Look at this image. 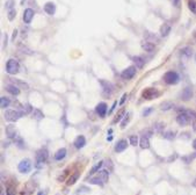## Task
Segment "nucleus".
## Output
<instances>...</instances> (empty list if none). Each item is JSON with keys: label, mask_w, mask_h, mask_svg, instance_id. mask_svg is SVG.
<instances>
[{"label": "nucleus", "mask_w": 196, "mask_h": 195, "mask_svg": "<svg viewBox=\"0 0 196 195\" xmlns=\"http://www.w3.org/2000/svg\"><path fill=\"white\" fill-rule=\"evenodd\" d=\"M6 195H15V186H13V185L7 186V189H6Z\"/></svg>", "instance_id": "37"}, {"label": "nucleus", "mask_w": 196, "mask_h": 195, "mask_svg": "<svg viewBox=\"0 0 196 195\" xmlns=\"http://www.w3.org/2000/svg\"><path fill=\"white\" fill-rule=\"evenodd\" d=\"M19 70H20V64H19L18 61H15L13 58L7 61V63H6V72L8 75H16L19 72Z\"/></svg>", "instance_id": "1"}, {"label": "nucleus", "mask_w": 196, "mask_h": 195, "mask_svg": "<svg viewBox=\"0 0 196 195\" xmlns=\"http://www.w3.org/2000/svg\"><path fill=\"white\" fill-rule=\"evenodd\" d=\"M135 75H136V66H129L121 73V77L125 80H129L131 78H133Z\"/></svg>", "instance_id": "8"}, {"label": "nucleus", "mask_w": 196, "mask_h": 195, "mask_svg": "<svg viewBox=\"0 0 196 195\" xmlns=\"http://www.w3.org/2000/svg\"><path fill=\"white\" fill-rule=\"evenodd\" d=\"M78 178H79V173H78V172H76L74 174H72V175L67 179V186H72V185L76 184Z\"/></svg>", "instance_id": "28"}, {"label": "nucleus", "mask_w": 196, "mask_h": 195, "mask_svg": "<svg viewBox=\"0 0 196 195\" xmlns=\"http://www.w3.org/2000/svg\"><path fill=\"white\" fill-rule=\"evenodd\" d=\"M176 122H178V124H179V126H181V127H186V126L190 122V117H189V115L187 114V112H182V113H180V114L176 116Z\"/></svg>", "instance_id": "7"}, {"label": "nucleus", "mask_w": 196, "mask_h": 195, "mask_svg": "<svg viewBox=\"0 0 196 195\" xmlns=\"http://www.w3.org/2000/svg\"><path fill=\"white\" fill-rule=\"evenodd\" d=\"M193 156H194V157H195V158H196V152H195V153H194V154H193Z\"/></svg>", "instance_id": "56"}, {"label": "nucleus", "mask_w": 196, "mask_h": 195, "mask_svg": "<svg viewBox=\"0 0 196 195\" xmlns=\"http://www.w3.org/2000/svg\"><path fill=\"white\" fill-rule=\"evenodd\" d=\"M164 137L167 138V140H173L175 137V132L174 131H167V132L164 134Z\"/></svg>", "instance_id": "38"}, {"label": "nucleus", "mask_w": 196, "mask_h": 195, "mask_svg": "<svg viewBox=\"0 0 196 195\" xmlns=\"http://www.w3.org/2000/svg\"><path fill=\"white\" fill-rule=\"evenodd\" d=\"M115 107H116V102H114V105H113V107H111V109H110V113H111V112L114 110V108H115Z\"/></svg>", "instance_id": "51"}, {"label": "nucleus", "mask_w": 196, "mask_h": 195, "mask_svg": "<svg viewBox=\"0 0 196 195\" xmlns=\"http://www.w3.org/2000/svg\"><path fill=\"white\" fill-rule=\"evenodd\" d=\"M34 14L35 13H34V11L32 8L24 10V12H23V21H24V23H30L34 18Z\"/></svg>", "instance_id": "13"}, {"label": "nucleus", "mask_w": 196, "mask_h": 195, "mask_svg": "<svg viewBox=\"0 0 196 195\" xmlns=\"http://www.w3.org/2000/svg\"><path fill=\"white\" fill-rule=\"evenodd\" d=\"M195 61H196V56H195Z\"/></svg>", "instance_id": "57"}, {"label": "nucleus", "mask_w": 196, "mask_h": 195, "mask_svg": "<svg viewBox=\"0 0 196 195\" xmlns=\"http://www.w3.org/2000/svg\"><path fill=\"white\" fill-rule=\"evenodd\" d=\"M102 165H103V162H97V164H95V165H94V166H93V167L91 168V171H89V174H91V175H93L94 173H97L99 170H100V168L102 167Z\"/></svg>", "instance_id": "30"}, {"label": "nucleus", "mask_w": 196, "mask_h": 195, "mask_svg": "<svg viewBox=\"0 0 196 195\" xmlns=\"http://www.w3.org/2000/svg\"><path fill=\"white\" fill-rule=\"evenodd\" d=\"M6 89H7L8 93H11L12 95H19V93H20V88L16 86V85H14V84L7 85Z\"/></svg>", "instance_id": "18"}, {"label": "nucleus", "mask_w": 196, "mask_h": 195, "mask_svg": "<svg viewBox=\"0 0 196 195\" xmlns=\"http://www.w3.org/2000/svg\"><path fill=\"white\" fill-rule=\"evenodd\" d=\"M159 91H157L155 88H152V87H149V88H145L143 91L142 97L146 100H151V99H155V98L159 97Z\"/></svg>", "instance_id": "6"}, {"label": "nucleus", "mask_w": 196, "mask_h": 195, "mask_svg": "<svg viewBox=\"0 0 196 195\" xmlns=\"http://www.w3.org/2000/svg\"><path fill=\"white\" fill-rule=\"evenodd\" d=\"M32 167H33L32 160L28 159V158L22 159L21 162H19V165H18V170H19V172H20V173H23V174L29 173V172L32 171Z\"/></svg>", "instance_id": "3"}, {"label": "nucleus", "mask_w": 196, "mask_h": 195, "mask_svg": "<svg viewBox=\"0 0 196 195\" xmlns=\"http://www.w3.org/2000/svg\"><path fill=\"white\" fill-rule=\"evenodd\" d=\"M98 177L102 180V182L103 184H106V182H108V179H109V171L107 170H102V171H100L98 174Z\"/></svg>", "instance_id": "22"}, {"label": "nucleus", "mask_w": 196, "mask_h": 195, "mask_svg": "<svg viewBox=\"0 0 196 195\" xmlns=\"http://www.w3.org/2000/svg\"><path fill=\"white\" fill-rule=\"evenodd\" d=\"M171 32V26L168 24V23H164L163 26H161V28H160V34H161V36H167L168 34Z\"/></svg>", "instance_id": "23"}, {"label": "nucleus", "mask_w": 196, "mask_h": 195, "mask_svg": "<svg viewBox=\"0 0 196 195\" xmlns=\"http://www.w3.org/2000/svg\"><path fill=\"white\" fill-rule=\"evenodd\" d=\"M193 36H194V38H195V41H196V32H194V34H193Z\"/></svg>", "instance_id": "54"}, {"label": "nucleus", "mask_w": 196, "mask_h": 195, "mask_svg": "<svg viewBox=\"0 0 196 195\" xmlns=\"http://www.w3.org/2000/svg\"><path fill=\"white\" fill-rule=\"evenodd\" d=\"M124 113H125V110L124 109H121L120 112L117 113V115L115 116V119L113 120V123H117V122H120L122 117H123V115H124Z\"/></svg>", "instance_id": "34"}, {"label": "nucleus", "mask_w": 196, "mask_h": 195, "mask_svg": "<svg viewBox=\"0 0 196 195\" xmlns=\"http://www.w3.org/2000/svg\"><path fill=\"white\" fill-rule=\"evenodd\" d=\"M172 1V5L176 7V8H180V6H181V0H171Z\"/></svg>", "instance_id": "45"}, {"label": "nucleus", "mask_w": 196, "mask_h": 195, "mask_svg": "<svg viewBox=\"0 0 196 195\" xmlns=\"http://www.w3.org/2000/svg\"><path fill=\"white\" fill-rule=\"evenodd\" d=\"M188 8L190 10L192 13L196 15V1L195 0H188Z\"/></svg>", "instance_id": "33"}, {"label": "nucleus", "mask_w": 196, "mask_h": 195, "mask_svg": "<svg viewBox=\"0 0 196 195\" xmlns=\"http://www.w3.org/2000/svg\"><path fill=\"white\" fill-rule=\"evenodd\" d=\"M6 8H7L8 11L13 8V0H8V1L6 2Z\"/></svg>", "instance_id": "47"}, {"label": "nucleus", "mask_w": 196, "mask_h": 195, "mask_svg": "<svg viewBox=\"0 0 196 195\" xmlns=\"http://www.w3.org/2000/svg\"><path fill=\"white\" fill-rule=\"evenodd\" d=\"M32 115H33L34 119L37 120V121H40V120H42L44 117L43 113H42L40 109H34L33 113H32Z\"/></svg>", "instance_id": "27"}, {"label": "nucleus", "mask_w": 196, "mask_h": 195, "mask_svg": "<svg viewBox=\"0 0 196 195\" xmlns=\"http://www.w3.org/2000/svg\"><path fill=\"white\" fill-rule=\"evenodd\" d=\"M21 116H22V114L19 110L7 109V110L5 112V120L8 121V122H16Z\"/></svg>", "instance_id": "5"}, {"label": "nucleus", "mask_w": 196, "mask_h": 195, "mask_svg": "<svg viewBox=\"0 0 196 195\" xmlns=\"http://www.w3.org/2000/svg\"><path fill=\"white\" fill-rule=\"evenodd\" d=\"M1 103H0V106H1V108H7L8 106H10V103H11V101H10V99L6 97H1Z\"/></svg>", "instance_id": "32"}, {"label": "nucleus", "mask_w": 196, "mask_h": 195, "mask_svg": "<svg viewBox=\"0 0 196 195\" xmlns=\"http://www.w3.org/2000/svg\"><path fill=\"white\" fill-rule=\"evenodd\" d=\"M151 134H152V131L146 130V131L144 132V135H143V136H145V137H149V138H150V137H151Z\"/></svg>", "instance_id": "49"}, {"label": "nucleus", "mask_w": 196, "mask_h": 195, "mask_svg": "<svg viewBox=\"0 0 196 195\" xmlns=\"http://www.w3.org/2000/svg\"><path fill=\"white\" fill-rule=\"evenodd\" d=\"M130 115H131L130 113H128V114H127V117L123 120V122L121 123V128H122V129H124V128H125V126L128 124V122H129V120H130Z\"/></svg>", "instance_id": "40"}, {"label": "nucleus", "mask_w": 196, "mask_h": 195, "mask_svg": "<svg viewBox=\"0 0 196 195\" xmlns=\"http://www.w3.org/2000/svg\"><path fill=\"white\" fill-rule=\"evenodd\" d=\"M132 61H133V63L136 64V67H138V69H142L143 66H144V63H145V61L143 59L142 57H139V56L133 57Z\"/></svg>", "instance_id": "24"}, {"label": "nucleus", "mask_w": 196, "mask_h": 195, "mask_svg": "<svg viewBox=\"0 0 196 195\" xmlns=\"http://www.w3.org/2000/svg\"><path fill=\"white\" fill-rule=\"evenodd\" d=\"M34 184L30 181V182H28V184L24 186V188L21 191V195H32V193H33L34 191Z\"/></svg>", "instance_id": "17"}, {"label": "nucleus", "mask_w": 196, "mask_h": 195, "mask_svg": "<svg viewBox=\"0 0 196 195\" xmlns=\"http://www.w3.org/2000/svg\"><path fill=\"white\" fill-rule=\"evenodd\" d=\"M129 142H130L131 145H133V146H136V145H138V137L137 136H131L130 138H129Z\"/></svg>", "instance_id": "39"}, {"label": "nucleus", "mask_w": 196, "mask_h": 195, "mask_svg": "<svg viewBox=\"0 0 196 195\" xmlns=\"http://www.w3.org/2000/svg\"><path fill=\"white\" fill-rule=\"evenodd\" d=\"M152 112H153V108H152V107L144 109V112H143V116H149V115H150V114H151Z\"/></svg>", "instance_id": "44"}, {"label": "nucleus", "mask_w": 196, "mask_h": 195, "mask_svg": "<svg viewBox=\"0 0 196 195\" xmlns=\"http://www.w3.org/2000/svg\"><path fill=\"white\" fill-rule=\"evenodd\" d=\"M12 84H14V85H16V86L19 87V88H23V89H29V85L28 84H26L24 81H22V80H19V79H11Z\"/></svg>", "instance_id": "20"}, {"label": "nucleus", "mask_w": 196, "mask_h": 195, "mask_svg": "<svg viewBox=\"0 0 196 195\" xmlns=\"http://www.w3.org/2000/svg\"><path fill=\"white\" fill-rule=\"evenodd\" d=\"M128 98V94L127 93H124L123 95H122V99H121V101H120V105H123L124 103V101H125V99Z\"/></svg>", "instance_id": "48"}, {"label": "nucleus", "mask_w": 196, "mask_h": 195, "mask_svg": "<svg viewBox=\"0 0 196 195\" xmlns=\"http://www.w3.org/2000/svg\"><path fill=\"white\" fill-rule=\"evenodd\" d=\"M6 135H7L8 138L15 140V138L19 136V132H18L16 128H15L13 124H8V126L6 127Z\"/></svg>", "instance_id": "9"}, {"label": "nucleus", "mask_w": 196, "mask_h": 195, "mask_svg": "<svg viewBox=\"0 0 196 195\" xmlns=\"http://www.w3.org/2000/svg\"><path fill=\"white\" fill-rule=\"evenodd\" d=\"M187 114L189 115V117H190L192 120L196 121V112H194V110H188V112H187Z\"/></svg>", "instance_id": "43"}, {"label": "nucleus", "mask_w": 196, "mask_h": 195, "mask_svg": "<svg viewBox=\"0 0 196 195\" xmlns=\"http://www.w3.org/2000/svg\"><path fill=\"white\" fill-rule=\"evenodd\" d=\"M44 12L49 15H54L55 12H56V6H55L54 2H46L44 5Z\"/></svg>", "instance_id": "16"}, {"label": "nucleus", "mask_w": 196, "mask_h": 195, "mask_svg": "<svg viewBox=\"0 0 196 195\" xmlns=\"http://www.w3.org/2000/svg\"><path fill=\"white\" fill-rule=\"evenodd\" d=\"M192 48H189V47H185L183 49H181V55L186 57V58H189L190 56H192Z\"/></svg>", "instance_id": "31"}, {"label": "nucleus", "mask_w": 196, "mask_h": 195, "mask_svg": "<svg viewBox=\"0 0 196 195\" xmlns=\"http://www.w3.org/2000/svg\"><path fill=\"white\" fill-rule=\"evenodd\" d=\"M15 15H16V11H15L14 8H12V10L8 11V19H10L11 21L14 19V16H15Z\"/></svg>", "instance_id": "42"}, {"label": "nucleus", "mask_w": 196, "mask_h": 195, "mask_svg": "<svg viewBox=\"0 0 196 195\" xmlns=\"http://www.w3.org/2000/svg\"><path fill=\"white\" fill-rule=\"evenodd\" d=\"M73 144H74V146H76L77 149H83L86 145V138L83 135H80V136H78L76 140H74Z\"/></svg>", "instance_id": "14"}, {"label": "nucleus", "mask_w": 196, "mask_h": 195, "mask_svg": "<svg viewBox=\"0 0 196 195\" xmlns=\"http://www.w3.org/2000/svg\"><path fill=\"white\" fill-rule=\"evenodd\" d=\"M193 186H194V187H196V180H194V182H193Z\"/></svg>", "instance_id": "55"}, {"label": "nucleus", "mask_w": 196, "mask_h": 195, "mask_svg": "<svg viewBox=\"0 0 196 195\" xmlns=\"http://www.w3.org/2000/svg\"><path fill=\"white\" fill-rule=\"evenodd\" d=\"M89 188H87L86 186H81L79 189H78V194H80V195H83L84 193H89Z\"/></svg>", "instance_id": "41"}, {"label": "nucleus", "mask_w": 196, "mask_h": 195, "mask_svg": "<svg viewBox=\"0 0 196 195\" xmlns=\"http://www.w3.org/2000/svg\"><path fill=\"white\" fill-rule=\"evenodd\" d=\"M66 149L65 148H62V149H59L58 151L55 153V159L56 160H62V159H64L66 156Z\"/></svg>", "instance_id": "21"}, {"label": "nucleus", "mask_w": 196, "mask_h": 195, "mask_svg": "<svg viewBox=\"0 0 196 195\" xmlns=\"http://www.w3.org/2000/svg\"><path fill=\"white\" fill-rule=\"evenodd\" d=\"M174 107V103L173 102H171V101H165L161 103V106H160V109L161 110H169V109H172Z\"/></svg>", "instance_id": "29"}, {"label": "nucleus", "mask_w": 196, "mask_h": 195, "mask_svg": "<svg viewBox=\"0 0 196 195\" xmlns=\"http://www.w3.org/2000/svg\"><path fill=\"white\" fill-rule=\"evenodd\" d=\"M164 80H165V83L168 84V85H175V84L179 83L180 77H179V75H178L175 71H168V72L165 73Z\"/></svg>", "instance_id": "4"}, {"label": "nucleus", "mask_w": 196, "mask_h": 195, "mask_svg": "<svg viewBox=\"0 0 196 195\" xmlns=\"http://www.w3.org/2000/svg\"><path fill=\"white\" fill-rule=\"evenodd\" d=\"M139 144H141V148H142V149H149V148H150L149 137L142 136V137H141V141H139Z\"/></svg>", "instance_id": "25"}, {"label": "nucleus", "mask_w": 196, "mask_h": 195, "mask_svg": "<svg viewBox=\"0 0 196 195\" xmlns=\"http://www.w3.org/2000/svg\"><path fill=\"white\" fill-rule=\"evenodd\" d=\"M100 84L102 85V91L105 95H110L113 92V85L109 81H105V80H100Z\"/></svg>", "instance_id": "10"}, {"label": "nucleus", "mask_w": 196, "mask_h": 195, "mask_svg": "<svg viewBox=\"0 0 196 195\" xmlns=\"http://www.w3.org/2000/svg\"><path fill=\"white\" fill-rule=\"evenodd\" d=\"M37 195H44V193H43V192H38V193H37Z\"/></svg>", "instance_id": "53"}, {"label": "nucleus", "mask_w": 196, "mask_h": 195, "mask_svg": "<svg viewBox=\"0 0 196 195\" xmlns=\"http://www.w3.org/2000/svg\"><path fill=\"white\" fill-rule=\"evenodd\" d=\"M106 165H107V167H109V172H111L114 167H113V164H111V160H110V159H107V160H106Z\"/></svg>", "instance_id": "46"}, {"label": "nucleus", "mask_w": 196, "mask_h": 195, "mask_svg": "<svg viewBox=\"0 0 196 195\" xmlns=\"http://www.w3.org/2000/svg\"><path fill=\"white\" fill-rule=\"evenodd\" d=\"M95 112L100 117H105L106 113H107V105L105 102H100L98 106L95 107Z\"/></svg>", "instance_id": "11"}, {"label": "nucleus", "mask_w": 196, "mask_h": 195, "mask_svg": "<svg viewBox=\"0 0 196 195\" xmlns=\"http://www.w3.org/2000/svg\"><path fill=\"white\" fill-rule=\"evenodd\" d=\"M16 34H18V32H16V30H14V34H13V40H15V37H16Z\"/></svg>", "instance_id": "52"}, {"label": "nucleus", "mask_w": 196, "mask_h": 195, "mask_svg": "<svg viewBox=\"0 0 196 195\" xmlns=\"http://www.w3.org/2000/svg\"><path fill=\"white\" fill-rule=\"evenodd\" d=\"M127 148H128V142L125 141V140H121V141L117 142V144L115 146V151L120 153V152L124 151Z\"/></svg>", "instance_id": "15"}, {"label": "nucleus", "mask_w": 196, "mask_h": 195, "mask_svg": "<svg viewBox=\"0 0 196 195\" xmlns=\"http://www.w3.org/2000/svg\"><path fill=\"white\" fill-rule=\"evenodd\" d=\"M142 47L145 51H149V52H152L154 50V44H152L151 42H143Z\"/></svg>", "instance_id": "26"}, {"label": "nucleus", "mask_w": 196, "mask_h": 195, "mask_svg": "<svg viewBox=\"0 0 196 195\" xmlns=\"http://www.w3.org/2000/svg\"><path fill=\"white\" fill-rule=\"evenodd\" d=\"M48 159V151L45 149H41L36 153V167L37 168H42L44 162Z\"/></svg>", "instance_id": "2"}, {"label": "nucleus", "mask_w": 196, "mask_h": 195, "mask_svg": "<svg viewBox=\"0 0 196 195\" xmlns=\"http://www.w3.org/2000/svg\"><path fill=\"white\" fill-rule=\"evenodd\" d=\"M164 129H165V123H163V122H159V123H157V124L153 127V130H154L155 132H161Z\"/></svg>", "instance_id": "35"}, {"label": "nucleus", "mask_w": 196, "mask_h": 195, "mask_svg": "<svg viewBox=\"0 0 196 195\" xmlns=\"http://www.w3.org/2000/svg\"><path fill=\"white\" fill-rule=\"evenodd\" d=\"M180 97H181V99L183 101H189L193 98V88L192 87H186L185 89L182 91V93H181Z\"/></svg>", "instance_id": "12"}, {"label": "nucleus", "mask_w": 196, "mask_h": 195, "mask_svg": "<svg viewBox=\"0 0 196 195\" xmlns=\"http://www.w3.org/2000/svg\"><path fill=\"white\" fill-rule=\"evenodd\" d=\"M193 148H194V149L196 150V138L194 140V141H193Z\"/></svg>", "instance_id": "50"}, {"label": "nucleus", "mask_w": 196, "mask_h": 195, "mask_svg": "<svg viewBox=\"0 0 196 195\" xmlns=\"http://www.w3.org/2000/svg\"><path fill=\"white\" fill-rule=\"evenodd\" d=\"M89 184L92 185H99V186H102L103 182H102V180L99 178V177H95V178H92L91 180H89Z\"/></svg>", "instance_id": "36"}, {"label": "nucleus", "mask_w": 196, "mask_h": 195, "mask_svg": "<svg viewBox=\"0 0 196 195\" xmlns=\"http://www.w3.org/2000/svg\"><path fill=\"white\" fill-rule=\"evenodd\" d=\"M19 112L21 113L22 115H28L30 113H33V108L30 105H21L19 107Z\"/></svg>", "instance_id": "19"}]
</instances>
